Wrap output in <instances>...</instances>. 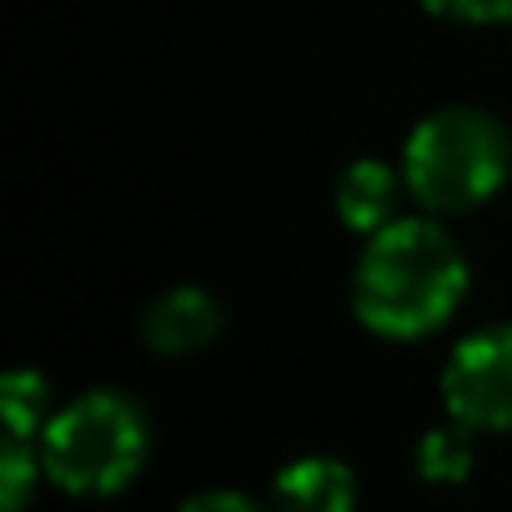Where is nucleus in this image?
<instances>
[{"mask_svg":"<svg viewBox=\"0 0 512 512\" xmlns=\"http://www.w3.org/2000/svg\"><path fill=\"white\" fill-rule=\"evenodd\" d=\"M357 477L337 457H297L272 482V512H352Z\"/></svg>","mask_w":512,"mask_h":512,"instance_id":"0eeeda50","label":"nucleus"},{"mask_svg":"<svg viewBox=\"0 0 512 512\" xmlns=\"http://www.w3.org/2000/svg\"><path fill=\"white\" fill-rule=\"evenodd\" d=\"M467 297V256L432 216H397L367 236L352 272V312L387 342L437 332Z\"/></svg>","mask_w":512,"mask_h":512,"instance_id":"f257e3e1","label":"nucleus"},{"mask_svg":"<svg viewBox=\"0 0 512 512\" xmlns=\"http://www.w3.org/2000/svg\"><path fill=\"white\" fill-rule=\"evenodd\" d=\"M0 412H6V437L41 442L46 432V377L41 372H11L0 382Z\"/></svg>","mask_w":512,"mask_h":512,"instance_id":"1a4fd4ad","label":"nucleus"},{"mask_svg":"<svg viewBox=\"0 0 512 512\" xmlns=\"http://www.w3.org/2000/svg\"><path fill=\"white\" fill-rule=\"evenodd\" d=\"M221 332V307L201 287H171L141 312V337L156 357H191Z\"/></svg>","mask_w":512,"mask_h":512,"instance_id":"39448f33","label":"nucleus"},{"mask_svg":"<svg viewBox=\"0 0 512 512\" xmlns=\"http://www.w3.org/2000/svg\"><path fill=\"white\" fill-rule=\"evenodd\" d=\"M447 417L472 432H512V322L462 337L442 367Z\"/></svg>","mask_w":512,"mask_h":512,"instance_id":"20e7f679","label":"nucleus"},{"mask_svg":"<svg viewBox=\"0 0 512 512\" xmlns=\"http://www.w3.org/2000/svg\"><path fill=\"white\" fill-rule=\"evenodd\" d=\"M512 141L497 116L477 106H442L422 116L402 146V181L422 211H472L502 191Z\"/></svg>","mask_w":512,"mask_h":512,"instance_id":"f03ea898","label":"nucleus"},{"mask_svg":"<svg viewBox=\"0 0 512 512\" xmlns=\"http://www.w3.org/2000/svg\"><path fill=\"white\" fill-rule=\"evenodd\" d=\"M422 6L457 26H512V0H422Z\"/></svg>","mask_w":512,"mask_h":512,"instance_id":"9b49d317","label":"nucleus"},{"mask_svg":"<svg viewBox=\"0 0 512 512\" xmlns=\"http://www.w3.org/2000/svg\"><path fill=\"white\" fill-rule=\"evenodd\" d=\"M176 512H272V507H262V502L246 497V492H226V487H216V492H196V497H186Z\"/></svg>","mask_w":512,"mask_h":512,"instance_id":"f8f14e48","label":"nucleus"},{"mask_svg":"<svg viewBox=\"0 0 512 512\" xmlns=\"http://www.w3.org/2000/svg\"><path fill=\"white\" fill-rule=\"evenodd\" d=\"M151 452L146 412L126 392H86L51 412L41 432V467L76 497L121 492Z\"/></svg>","mask_w":512,"mask_h":512,"instance_id":"7ed1b4c3","label":"nucleus"},{"mask_svg":"<svg viewBox=\"0 0 512 512\" xmlns=\"http://www.w3.org/2000/svg\"><path fill=\"white\" fill-rule=\"evenodd\" d=\"M41 442H26V437H6V452H0V507L6 512H21L31 502V487L41 477Z\"/></svg>","mask_w":512,"mask_h":512,"instance_id":"9d476101","label":"nucleus"},{"mask_svg":"<svg viewBox=\"0 0 512 512\" xmlns=\"http://www.w3.org/2000/svg\"><path fill=\"white\" fill-rule=\"evenodd\" d=\"M417 477L422 482H462L472 472V427L452 422V427H432L417 442Z\"/></svg>","mask_w":512,"mask_h":512,"instance_id":"6e6552de","label":"nucleus"},{"mask_svg":"<svg viewBox=\"0 0 512 512\" xmlns=\"http://www.w3.org/2000/svg\"><path fill=\"white\" fill-rule=\"evenodd\" d=\"M407 191L402 181V166H387L377 156H362L352 161L342 176H337V221L357 236H372L382 231L387 221H397V196Z\"/></svg>","mask_w":512,"mask_h":512,"instance_id":"423d86ee","label":"nucleus"}]
</instances>
